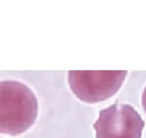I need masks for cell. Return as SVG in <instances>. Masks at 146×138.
<instances>
[{"instance_id":"2","label":"cell","mask_w":146,"mask_h":138,"mask_svg":"<svg viewBox=\"0 0 146 138\" xmlns=\"http://www.w3.org/2000/svg\"><path fill=\"white\" fill-rule=\"evenodd\" d=\"M128 72L69 71L68 83L73 95L84 103L103 102L117 94Z\"/></svg>"},{"instance_id":"4","label":"cell","mask_w":146,"mask_h":138,"mask_svg":"<svg viewBox=\"0 0 146 138\" xmlns=\"http://www.w3.org/2000/svg\"><path fill=\"white\" fill-rule=\"evenodd\" d=\"M141 106L143 110L146 113V86L143 90L142 95H141Z\"/></svg>"},{"instance_id":"1","label":"cell","mask_w":146,"mask_h":138,"mask_svg":"<svg viewBox=\"0 0 146 138\" xmlns=\"http://www.w3.org/2000/svg\"><path fill=\"white\" fill-rule=\"evenodd\" d=\"M0 133L18 136L31 128L38 114L36 95L16 80L0 82Z\"/></svg>"},{"instance_id":"3","label":"cell","mask_w":146,"mask_h":138,"mask_svg":"<svg viewBox=\"0 0 146 138\" xmlns=\"http://www.w3.org/2000/svg\"><path fill=\"white\" fill-rule=\"evenodd\" d=\"M145 121L132 106L115 103L101 110L94 124L96 138H141Z\"/></svg>"}]
</instances>
